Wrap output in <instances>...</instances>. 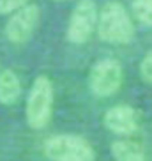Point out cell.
I'll use <instances>...</instances> for the list:
<instances>
[{"label":"cell","mask_w":152,"mask_h":161,"mask_svg":"<svg viewBox=\"0 0 152 161\" xmlns=\"http://www.w3.org/2000/svg\"><path fill=\"white\" fill-rule=\"evenodd\" d=\"M97 36L108 44H129L134 39V25L128 9L119 2H106L97 13Z\"/></svg>","instance_id":"1"},{"label":"cell","mask_w":152,"mask_h":161,"mask_svg":"<svg viewBox=\"0 0 152 161\" xmlns=\"http://www.w3.org/2000/svg\"><path fill=\"white\" fill-rule=\"evenodd\" d=\"M106 129L119 136H131L140 128V114L129 104H117L106 110L103 117Z\"/></svg>","instance_id":"7"},{"label":"cell","mask_w":152,"mask_h":161,"mask_svg":"<svg viewBox=\"0 0 152 161\" xmlns=\"http://www.w3.org/2000/svg\"><path fill=\"white\" fill-rule=\"evenodd\" d=\"M97 23V5L94 0H78L66 29V39L73 44H85Z\"/></svg>","instance_id":"5"},{"label":"cell","mask_w":152,"mask_h":161,"mask_svg":"<svg viewBox=\"0 0 152 161\" xmlns=\"http://www.w3.org/2000/svg\"><path fill=\"white\" fill-rule=\"evenodd\" d=\"M39 18H41V13H39V7L35 4H27L23 7H19L18 11L11 13L4 30L7 41L14 44L27 43L37 29Z\"/></svg>","instance_id":"6"},{"label":"cell","mask_w":152,"mask_h":161,"mask_svg":"<svg viewBox=\"0 0 152 161\" xmlns=\"http://www.w3.org/2000/svg\"><path fill=\"white\" fill-rule=\"evenodd\" d=\"M111 156L115 161H147V154L142 143L129 140V138H119L110 147Z\"/></svg>","instance_id":"8"},{"label":"cell","mask_w":152,"mask_h":161,"mask_svg":"<svg viewBox=\"0 0 152 161\" xmlns=\"http://www.w3.org/2000/svg\"><path fill=\"white\" fill-rule=\"evenodd\" d=\"M53 99H55V94H53L52 80L44 75L37 76L30 87L27 106H25L27 124L32 129L39 131L50 124L53 114Z\"/></svg>","instance_id":"2"},{"label":"cell","mask_w":152,"mask_h":161,"mask_svg":"<svg viewBox=\"0 0 152 161\" xmlns=\"http://www.w3.org/2000/svg\"><path fill=\"white\" fill-rule=\"evenodd\" d=\"M133 14L134 18L147 29H152V0H133Z\"/></svg>","instance_id":"10"},{"label":"cell","mask_w":152,"mask_h":161,"mask_svg":"<svg viewBox=\"0 0 152 161\" xmlns=\"http://www.w3.org/2000/svg\"><path fill=\"white\" fill-rule=\"evenodd\" d=\"M44 156L50 161H94L95 151L92 143L80 135H53L44 140Z\"/></svg>","instance_id":"3"},{"label":"cell","mask_w":152,"mask_h":161,"mask_svg":"<svg viewBox=\"0 0 152 161\" xmlns=\"http://www.w3.org/2000/svg\"><path fill=\"white\" fill-rule=\"evenodd\" d=\"M29 2L30 0H0V14H11Z\"/></svg>","instance_id":"12"},{"label":"cell","mask_w":152,"mask_h":161,"mask_svg":"<svg viewBox=\"0 0 152 161\" xmlns=\"http://www.w3.org/2000/svg\"><path fill=\"white\" fill-rule=\"evenodd\" d=\"M140 76L143 78V81L152 83V50L145 53L140 62Z\"/></svg>","instance_id":"11"},{"label":"cell","mask_w":152,"mask_h":161,"mask_svg":"<svg viewBox=\"0 0 152 161\" xmlns=\"http://www.w3.org/2000/svg\"><path fill=\"white\" fill-rule=\"evenodd\" d=\"M55 2H66V0H55Z\"/></svg>","instance_id":"13"},{"label":"cell","mask_w":152,"mask_h":161,"mask_svg":"<svg viewBox=\"0 0 152 161\" xmlns=\"http://www.w3.org/2000/svg\"><path fill=\"white\" fill-rule=\"evenodd\" d=\"M124 81L122 66L117 58H101L89 73V89L95 97H110L119 92Z\"/></svg>","instance_id":"4"},{"label":"cell","mask_w":152,"mask_h":161,"mask_svg":"<svg viewBox=\"0 0 152 161\" xmlns=\"http://www.w3.org/2000/svg\"><path fill=\"white\" fill-rule=\"evenodd\" d=\"M21 96V81L13 69L0 71V103L11 106Z\"/></svg>","instance_id":"9"}]
</instances>
